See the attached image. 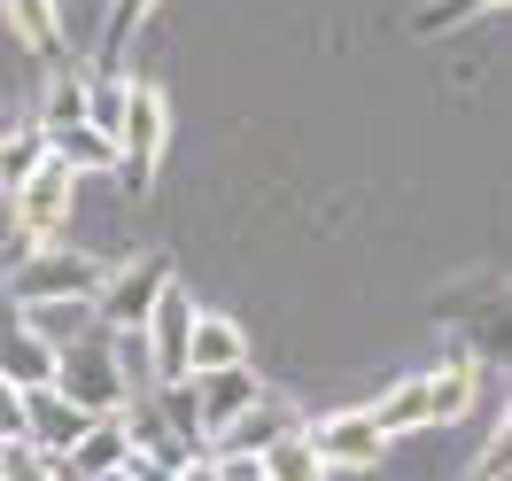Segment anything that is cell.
Here are the masks:
<instances>
[{
	"label": "cell",
	"mask_w": 512,
	"mask_h": 481,
	"mask_svg": "<svg viewBox=\"0 0 512 481\" xmlns=\"http://www.w3.org/2000/svg\"><path fill=\"white\" fill-rule=\"evenodd\" d=\"M101 280H109V272H101L86 249L47 241V249H24V257L8 264V303H24V311H39V303H94Z\"/></svg>",
	"instance_id": "1"
},
{
	"label": "cell",
	"mask_w": 512,
	"mask_h": 481,
	"mask_svg": "<svg viewBox=\"0 0 512 481\" xmlns=\"http://www.w3.org/2000/svg\"><path fill=\"white\" fill-rule=\"evenodd\" d=\"M55 388H63V396H78L86 412H125L132 381H125V365H117V342H109V326H101V319L86 326V334H70V342H63Z\"/></svg>",
	"instance_id": "2"
},
{
	"label": "cell",
	"mask_w": 512,
	"mask_h": 481,
	"mask_svg": "<svg viewBox=\"0 0 512 481\" xmlns=\"http://www.w3.org/2000/svg\"><path fill=\"white\" fill-rule=\"evenodd\" d=\"M194 319H202V303H194L179 280L163 288V303L148 311V326L132 334V357H140V373L156 388H179L187 381V350H194Z\"/></svg>",
	"instance_id": "3"
},
{
	"label": "cell",
	"mask_w": 512,
	"mask_h": 481,
	"mask_svg": "<svg viewBox=\"0 0 512 481\" xmlns=\"http://www.w3.org/2000/svg\"><path fill=\"white\" fill-rule=\"evenodd\" d=\"M163 140H171V101H163V86H148V78H132L125 125H117V171H125V194H132V202H140V194L156 187Z\"/></svg>",
	"instance_id": "4"
},
{
	"label": "cell",
	"mask_w": 512,
	"mask_h": 481,
	"mask_svg": "<svg viewBox=\"0 0 512 481\" xmlns=\"http://www.w3.org/2000/svg\"><path fill=\"white\" fill-rule=\"evenodd\" d=\"M163 288H171V264H163V257H132V264H117V272L101 280L94 319L109 326V334H140L148 311L163 303Z\"/></svg>",
	"instance_id": "5"
},
{
	"label": "cell",
	"mask_w": 512,
	"mask_h": 481,
	"mask_svg": "<svg viewBox=\"0 0 512 481\" xmlns=\"http://www.w3.org/2000/svg\"><path fill=\"white\" fill-rule=\"evenodd\" d=\"M70 187H78V171L47 156L32 179H24V187L8 194V202H16V241H24V249H47V241L63 233V218H70ZM24 249H16V257H24Z\"/></svg>",
	"instance_id": "6"
},
{
	"label": "cell",
	"mask_w": 512,
	"mask_h": 481,
	"mask_svg": "<svg viewBox=\"0 0 512 481\" xmlns=\"http://www.w3.org/2000/svg\"><path fill=\"white\" fill-rule=\"evenodd\" d=\"M187 396H194V427H202V443H210V435H225V427H233L241 412H256L272 388L256 381L249 357H241V365H218V373H194Z\"/></svg>",
	"instance_id": "7"
},
{
	"label": "cell",
	"mask_w": 512,
	"mask_h": 481,
	"mask_svg": "<svg viewBox=\"0 0 512 481\" xmlns=\"http://www.w3.org/2000/svg\"><path fill=\"white\" fill-rule=\"evenodd\" d=\"M311 450H319L326 474H365L388 458V435L373 427V412H326L311 419Z\"/></svg>",
	"instance_id": "8"
},
{
	"label": "cell",
	"mask_w": 512,
	"mask_h": 481,
	"mask_svg": "<svg viewBox=\"0 0 512 481\" xmlns=\"http://www.w3.org/2000/svg\"><path fill=\"white\" fill-rule=\"evenodd\" d=\"M55 365H63V350L39 334V319L24 311V303H8V311H0V381L55 388Z\"/></svg>",
	"instance_id": "9"
},
{
	"label": "cell",
	"mask_w": 512,
	"mask_h": 481,
	"mask_svg": "<svg viewBox=\"0 0 512 481\" xmlns=\"http://www.w3.org/2000/svg\"><path fill=\"white\" fill-rule=\"evenodd\" d=\"M101 412H86L63 388H24V443L32 450H78V435L94 427Z\"/></svg>",
	"instance_id": "10"
},
{
	"label": "cell",
	"mask_w": 512,
	"mask_h": 481,
	"mask_svg": "<svg viewBox=\"0 0 512 481\" xmlns=\"http://www.w3.org/2000/svg\"><path fill=\"white\" fill-rule=\"evenodd\" d=\"M0 24L24 39V55H39V63H63L70 55V24L55 0H0Z\"/></svg>",
	"instance_id": "11"
},
{
	"label": "cell",
	"mask_w": 512,
	"mask_h": 481,
	"mask_svg": "<svg viewBox=\"0 0 512 481\" xmlns=\"http://www.w3.org/2000/svg\"><path fill=\"white\" fill-rule=\"evenodd\" d=\"M474 396H481V365L466 350H450L435 373H427V427H458V419L474 412Z\"/></svg>",
	"instance_id": "12"
},
{
	"label": "cell",
	"mask_w": 512,
	"mask_h": 481,
	"mask_svg": "<svg viewBox=\"0 0 512 481\" xmlns=\"http://www.w3.org/2000/svg\"><path fill=\"white\" fill-rule=\"evenodd\" d=\"M288 427H303V419H295L288 404H272V396H264V404L241 412L225 435H210V458H218V466H225V458H264V443H280Z\"/></svg>",
	"instance_id": "13"
},
{
	"label": "cell",
	"mask_w": 512,
	"mask_h": 481,
	"mask_svg": "<svg viewBox=\"0 0 512 481\" xmlns=\"http://www.w3.org/2000/svg\"><path fill=\"white\" fill-rule=\"evenodd\" d=\"M132 458H140V450H132V427H125V412H101L94 427L78 435V450H70V466H78L86 481H101V474H125Z\"/></svg>",
	"instance_id": "14"
},
{
	"label": "cell",
	"mask_w": 512,
	"mask_h": 481,
	"mask_svg": "<svg viewBox=\"0 0 512 481\" xmlns=\"http://www.w3.org/2000/svg\"><path fill=\"white\" fill-rule=\"evenodd\" d=\"M373 427H381L388 443L396 435H427V373H404L396 388H381V404H365Z\"/></svg>",
	"instance_id": "15"
},
{
	"label": "cell",
	"mask_w": 512,
	"mask_h": 481,
	"mask_svg": "<svg viewBox=\"0 0 512 481\" xmlns=\"http://www.w3.org/2000/svg\"><path fill=\"white\" fill-rule=\"evenodd\" d=\"M47 156L70 163V171L86 179V171H117V140L94 132V125H55V132H47Z\"/></svg>",
	"instance_id": "16"
},
{
	"label": "cell",
	"mask_w": 512,
	"mask_h": 481,
	"mask_svg": "<svg viewBox=\"0 0 512 481\" xmlns=\"http://www.w3.org/2000/svg\"><path fill=\"white\" fill-rule=\"evenodd\" d=\"M249 357V342H241V326L218 319V311H202L194 319V350H187V381L194 373H218V365H241Z\"/></svg>",
	"instance_id": "17"
},
{
	"label": "cell",
	"mask_w": 512,
	"mask_h": 481,
	"mask_svg": "<svg viewBox=\"0 0 512 481\" xmlns=\"http://www.w3.org/2000/svg\"><path fill=\"white\" fill-rule=\"evenodd\" d=\"M256 474H264V481H326L319 450H311V427H288L280 443H264V458H256Z\"/></svg>",
	"instance_id": "18"
},
{
	"label": "cell",
	"mask_w": 512,
	"mask_h": 481,
	"mask_svg": "<svg viewBox=\"0 0 512 481\" xmlns=\"http://www.w3.org/2000/svg\"><path fill=\"white\" fill-rule=\"evenodd\" d=\"M47 163V125H0V187L16 194Z\"/></svg>",
	"instance_id": "19"
},
{
	"label": "cell",
	"mask_w": 512,
	"mask_h": 481,
	"mask_svg": "<svg viewBox=\"0 0 512 481\" xmlns=\"http://www.w3.org/2000/svg\"><path fill=\"white\" fill-rule=\"evenodd\" d=\"M39 125H86V70H63L55 63V78H47V109H39Z\"/></svg>",
	"instance_id": "20"
},
{
	"label": "cell",
	"mask_w": 512,
	"mask_h": 481,
	"mask_svg": "<svg viewBox=\"0 0 512 481\" xmlns=\"http://www.w3.org/2000/svg\"><path fill=\"white\" fill-rule=\"evenodd\" d=\"M148 16H156V0H109V16H101V63H117Z\"/></svg>",
	"instance_id": "21"
},
{
	"label": "cell",
	"mask_w": 512,
	"mask_h": 481,
	"mask_svg": "<svg viewBox=\"0 0 512 481\" xmlns=\"http://www.w3.org/2000/svg\"><path fill=\"white\" fill-rule=\"evenodd\" d=\"M481 8H512V0H427L412 16V32L419 39H443V32H458V24H474Z\"/></svg>",
	"instance_id": "22"
},
{
	"label": "cell",
	"mask_w": 512,
	"mask_h": 481,
	"mask_svg": "<svg viewBox=\"0 0 512 481\" xmlns=\"http://www.w3.org/2000/svg\"><path fill=\"white\" fill-rule=\"evenodd\" d=\"M0 481H63V474H55V458H47V450L8 443V450H0Z\"/></svg>",
	"instance_id": "23"
},
{
	"label": "cell",
	"mask_w": 512,
	"mask_h": 481,
	"mask_svg": "<svg viewBox=\"0 0 512 481\" xmlns=\"http://www.w3.org/2000/svg\"><path fill=\"white\" fill-rule=\"evenodd\" d=\"M8 443H24V388L16 381H0V450Z\"/></svg>",
	"instance_id": "24"
},
{
	"label": "cell",
	"mask_w": 512,
	"mask_h": 481,
	"mask_svg": "<svg viewBox=\"0 0 512 481\" xmlns=\"http://www.w3.org/2000/svg\"><path fill=\"white\" fill-rule=\"evenodd\" d=\"M466 481H512V466H505V474H466Z\"/></svg>",
	"instance_id": "25"
},
{
	"label": "cell",
	"mask_w": 512,
	"mask_h": 481,
	"mask_svg": "<svg viewBox=\"0 0 512 481\" xmlns=\"http://www.w3.org/2000/svg\"><path fill=\"white\" fill-rule=\"evenodd\" d=\"M101 481H132V474H101Z\"/></svg>",
	"instance_id": "26"
},
{
	"label": "cell",
	"mask_w": 512,
	"mask_h": 481,
	"mask_svg": "<svg viewBox=\"0 0 512 481\" xmlns=\"http://www.w3.org/2000/svg\"><path fill=\"white\" fill-rule=\"evenodd\" d=\"M55 8H70V0H55Z\"/></svg>",
	"instance_id": "27"
}]
</instances>
